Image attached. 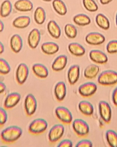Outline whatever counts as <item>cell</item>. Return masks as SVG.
Wrapping results in <instances>:
<instances>
[{
  "label": "cell",
  "instance_id": "cell-1",
  "mask_svg": "<svg viewBox=\"0 0 117 147\" xmlns=\"http://www.w3.org/2000/svg\"><path fill=\"white\" fill-rule=\"evenodd\" d=\"M22 134V130L20 127L12 125L5 128L1 132L0 138L3 143L11 144L17 141Z\"/></svg>",
  "mask_w": 117,
  "mask_h": 147
},
{
  "label": "cell",
  "instance_id": "cell-2",
  "mask_svg": "<svg viewBox=\"0 0 117 147\" xmlns=\"http://www.w3.org/2000/svg\"><path fill=\"white\" fill-rule=\"evenodd\" d=\"M97 81L99 84L102 86L115 85L117 83V72L112 70L103 71L98 76Z\"/></svg>",
  "mask_w": 117,
  "mask_h": 147
},
{
  "label": "cell",
  "instance_id": "cell-3",
  "mask_svg": "<svg viewBox=\"0 0 117 147\" xmlns=\"http://www.w3.org/2000/svg\"><path fill=\"white\" fill-rule=\"evenodd\" d=\"M48 127L46 120L41 118L33 120L28 126V132L31 135H39L44 132Z\"/></svg>",
  "mask_w": 117,
  "mask_h": 147
},
{
  "label": "cell",
  "instance_id": "cell-4",
  "mask_svg": "<svg viewBox=\"0 0 117 147\" xmlns=\"http://www.w3.org/2000/svg\"><path fill=\"white\" fill-rule=\"evenodd\" d=\"M72 128L76 134L81 137L87 136L89 133V126L83 119H75L72 123Z\"/></svg>",
  "mask_w": 117,
  "mask_h": 147
},
{
  "label": "cell",
  "instance_id": "cell-5",
  "mask_svg": "<svg viewBox=\"0 0 117 147\" xmlns=\"http://www.w3.org/2000/svg\"><path fill=\"white\" fill-rule=\"evenodd\" d=\"M55 114L58 120L65 124H69L72 122L73 117L70 111L63 106L58 107L55 109Z\"/></svg>",
  "mask_w": 117,
  "mask_h": 147
},
{
  "label": "cell",
  "instance_id": "cell-6",
  "mask_svg": "<svg viewBox=\"0 0 117 147\" xmlns=\"http://www.w3.org/2000/svg\"><path fill=\"white\" fill-rule=\"evenodd\" d=\"M65 128L61 124L55 125L49 131L48 139L50 143L53 144L57 142L63 136Z\"/></svg>",
  "mask_w": 117,
  "mask_h": 147
},
{
  "label": "cell",
  "instance_id": "cell-7",
  "mask_svg": "<svg viewBox=\"0 0 117 147\" xmlns=\"http://www.w3.org/2000/svg\"><path fill=\"white\" fill-rule=\"evenodd\" d=\"M37 108V101L36 98L32 94H28L24 101V109L27 116H32L36 112Z\"/></svg>",
  "mask_w": 117,
  "mask_h": 147
},
{
  "label": "cell",
  "instance_id": "cell-8",
  "mask_svg": "<svg viewBox=\"0 0 117 147\" xmlns=\"http://www.w3.org/2000/svg\"><path fill=\"white\" fill-rule=\"evenodd\" d=\"M99 110L102 119L106 123H109L112 118V111L111 107L105 100H101L99 103Z\"/></svg>",
  "mask_w": 117,
  "mask_h": 147
},
{
  "label": "cell",
  "instance_id": "cell-9",
  "mask_svg": "<svg viewBox=\"0 0 117 147\" xmlns=\"http://www.w3.org/2000/svg\"><path fill=\"white\" fill-rule=\"evenodd\" d=\"M29 75V69L26 64L21 63L19 64L15 72V79L19 85H22L26 82Z\"/></svg>",
  "mask_w": 117,
  "mask_h": 147
},
{
  "label": "cell",
  "instance_id": "cell-10",
  "mask_svg": "<svg viewBox=\"0 0 117 147\" xmlns=\"http://www.w3.org/2000/svg\"><path fill=\"white\" fill-rule=\"evenodd\" d=\"M97 86L94 82H87L82 84L78 88V92L83 97H89L94 94Z\"/></svg>",
  "mask_w": 117,
  "mask_h": 147
},
{
  "label": "cell",
  "instance_id": "cell-11",
  "mask_svg": "<svg viewBox=\"0 0 117 147\" xmlns=\"http://www.w3.org/2000/svg\"><path fill=\"white\" fill-rule=\"evenodd\" d=\"M85 41L87 43L90 45H100L105 42L106 38L101 33L98 32H91L86 36Z\"/></svg>",
  "mask_w": 117,
  "mask_h": 147
},
{
  "label": "cell",
  "instance_id": "cell-12",
  "mask_svg": "<svg viewBox=\"0 0 117 147\" xmlns=\"http://www.w3.org/2000/svg\"><path fill=\"white\" fill-rule=\"evenodd\" d=\"M21 96L18 92H12L6 97L3 104L5 110H10L20 102Z\"/></svg>",
  "mask_w": 117,
  "mask_h": 147
},
{
  "label": "cell",
  "instance_id": "cell-13",
  "mask_svg": "<svg viewBox=\"0 0 117 147\" xmlns=\"http://www.w3.org/2000/svg\"><path fill=\"white\" fill-rule=\"evenodd\" d=\"M90 60L98 64H103L108 61L107 56L104 52L99 50H92L89 53Z\"/></svg>",
  "mask_w": 117,
  "mask_h": 147
},
{
  "label": "cell",
  "instance_id": "cell-14",
  "mask_svg": "<svg viewBox=\"0 0 117 147\" xmlns=\"http://www.w3.org/2000/svg\"><path fill=\"white\" fill-rule=\"evenodd\" d=\"M41 39V34L38 29H33L28 36V43L29 47L32 49H36L39 45Z\"/></svg>",
  "mask_w": 117,
  "mask_h": 147
},
{
  "label": "cell",
  "instance_id": "cell-15",
  "mask_svg": "<svg viewBox=\"0 0 117 147\" xmlns=\"http://www.w3.org/2000/svg\"><path fill=\"white\" fill-rule=\"evenodd\" d=\"M80 75V66L76 64L72 65L69 68L67 74L68 81L71 85H74L79 80Z\"/></svg>",
  "mask_w": 117,
  "mask_h": 147
},
{
  "label": "cell",
  "instance_id": "cell-16",
  "mask_svg": "<svg viewBox=\"0 0 117 147\" xmlns=\"http://www.w3.org/2000/svg\"><path fill=\"white\" fill-rule=\"evenodd\" d=\"M68 57L65 55H60L53 61L52 64V69L56 72L63 70L67 64Z\"/></svg>",
  "mask_w": 117,
  "mask_h": 147
},
{
  "label": "cell",
  "instance_id": "cell-17",
  "mask_svg": "<svg viewBox=\"0 0 117 147\" xmlns=\"http://www.w3.org/2000/svg\"><path fill=\"white\" fill-rule=\"evenodd\" d=\"M15 9L18 11L27 12L33 8V4L30 0H18L14 5Z\"/></svg>",
  "mask_w": 117,
  "mask_h": 147
},
{
  "label": "cell",
  "instance_id": "cell-18",
  "mask_svg": "<svg viewBox=\"0 0 117 147\" xmlns=\"http://www.w3.org/2000/svg\"><path fill=\"white\" fill-rule=\"evenodd\" d=\"M10 46L14 53H19L23 47V41L21 37L17 34L13 35L10 38Z\"/></svg>",
  "mask_w": 117,
  "mask_h": 147
},
{
  "label": "cell",
  "instance_id": "cell-19",
  "mask_svg": "<svg viewBox=\"0 0 117 147\" xmlns=\"http://www.w3.org/2000/svg\"><path fill=\"white\" fill-rule=\"evenodd\" d=\"M54 92L57 100L58 101H63L66 95V86L65 82H57L54 87Z\"/></svg>",
  "mask_w": 117,
  "mask_h": 147
},
{
  "label": "cell",
  "instance_id": "cell-20",
  "mask_svg": "<svg viewBox=\"0 0 117 147\" xmlns=\"http://www.w3.org/2000/svg\"><path fill=\"white\" fill-rule=\"evenodd\" d=\"M34 74L38 78L45 79L48 76L49 71L47 67L41 63H35L32 67Z\"/></svg>",
  "mask_w": 117,
  "mask_h": 147
},
{
  "label": "cell",
  "instance_id": "cell-21",
  "mask_svg": "<svg viewBox=\"0 0 117 147\" xmlns=\"http://www.w3.org/2000/svg\"><path fill=\"white\" fill-rule=\"evenodd\" d=\"M41 49L44 54L50 55L58 52L59 47L57 44L53 42H46L42 45Z\"/></svg>",
  "mask_w": 117,
  "mask_h": 147
},
{
  "label": "cell",
  "instance_id": "cell-22",
  "mask_svg": "<svg viewBox=\"0 0 117 147\" xmlns=\"http://www.w3.org/2000/svg\"><path fill=\"white\" fill-rule=\"evenodd\" d=\"M47 29L50 35L55 39L59 38L61 34L60 27L56 22L53 20H50L47 24Z\"/></svg>",
  "mask_w": 117,
  "mask_h": 147
},
{
  "label": "cell",
  "instance_id": "cell-23",
  "mask_svg": "<svg viewBox=\"0 0 117 147\" xmlns=\"http://www.w3.org/2000/svg\"><path fill=\"white\" fill-rule=\"evenodd\" d=\"M31 23L30 17L26 16H20L15 19L12 24L15 28L19 29H23L29 26Z\"/></svg>",
  "mask_w": 117,
  "mask_h": 147
},
{
  "label": "cell",
  "instance_id": "cell-24",
  "mask_svg": "<svg viewBox=\"0 0 117 147\" xmlns=\"http://www.w3.org/2000/svg\"><path fill=\"white\" fill-rule=\"evenodd\" d=\"M79 111L83 115L90 116L94 112V107L92 104L87 100H82L78 104Z\"/></svg>",
  "mask_w": 117,
  "mask_h": 147
},
{
  "label": "cell",
  "instance_id": "cell-25",
  "mask_svg": "<svg viewBox=\"0 0 117 147\" xmlns=\"http://www.w3.org/2000/svg\"><path fill=\"white\" fill-rule=\"evenodd\" d=\"M68 49L71 54L77 57H81L85 54V48L77 42H72L69 44Z\"/></svg>",
  "mask_w": 117,
  "mask_h": 147
},
{
  "label": "cell",
  "instance_id": "cell-26",
  "mask_svg": "<svg viewBox=\"0 0 117 147\" xmlns=\"http://www.w3.org/2000/svg\"><path fill=\"white\" fill-rule=\"evenodd\" d=\"M100 67L98 65L91 64L88 65L84 70V77L87 79H92L95 78L99 74Z\"/></svg>",
  "mask_w": 117,
  "mask_h": 147
},
{
  "label": "cell",
  "instance_id": "cell-27",
  "mask_svg": "<svg viewBox=\"0 0 117 147\" xmlns=\"http://www.w3.org/2000/svg\"><path fill=\"white\" fill-rule=\"evenodd\" d=\"M74 23L79 26H84L88 25L91 21L89 17L83 13L77 14L73 19Z\"/></svg>",
  "mask_w": 117,
  "mask_h": 147
},
{
  "label": "cell",
  "instance_id": "cell-28",
  "mask_svg": "<svg viewBox=\"0 0 117 147\" xmlns=\"http://www.w3.org/2000/svg\"><path fill=\"white\" fill-rule=\"evenodd\" d=\"M52 5L54 11L59 15L64 16L67 13V7L62 0H53Z\"/></svg>",
  "mask_w": 117,
  "mask_h": 147
},
{
  "label": "cell",
  "instance_id": "cell-29",
  "mask_svg": "<svg viewBox=\"0 0 117 147\" xmlns=\"http://www.w3.org/2000/svg\"><path fill=\"white\" fill-rule=\"evenodd\" d=\"M95 22L98 26L105 30H108L110 28V24L109 20L102 13H99L96 15Z\"/></svg>",
  "mask_w": 117,
  "mask_h": 147
},
{
  "label": "cell",
  "instance_id": "cell-30",
  "mask_svg": "<svg viewBox=\"0 0 117 147\" xmlns=\"http://www.w3.org/2000/svg\"><path fill=\"white\" fill-rule=\"evenodd\" d=\"M12 3L9 0H5L2 3L0 7V16L1 18H6L8 17L12 12Z\"/></svg>",
  "mask_w": 117,
  "mask_h": 147
},
{
  "label": "cell",
  "instance_id": "cell-31",
  "mask_svg": "<svg viewBox=\"0 0 117 147\" xmlns=\"http://www.w3.org/2000/svg\"><path fill=\"white\" fill-rule=\"evenodd\" d=\"M34 21L38 25L43 24L46 19V14L44 9L41 7H38L34 13Z\"/></svg>",
  "mask_w": 117,
  "mask_h": 147
},
{
  "label": "cell",
  "instance_id": "cell-32",
  "mask_svg": "<svg viewBox=\"0 0 117 147\" xmlns=\"http://www.w3.org/2000/svg\"><path fill=\"white\" fill-rule=\"evenodd\" d=\"M107 142L110 147H117V133L113 130H108L106 134Z\"/></svg>",
  "mask_w": 117,
  "mask_h": 147
},
{
  "label": "cell",
  "instance_id": "cell-33",
  "mask_svg": "<svg viewBox=\"0 0 117 147\" xmlns=\"http://www.w3.org/2000/svg\"><path fill=\"white\" fill-rule=\"evenodd\" d=\"M64 30L65 35L69 38L73 39L76 37L77 31L76 27L74 25L67 24L65 26Z\"/></svg>",
  "mask_w": 117,
  "mask_h": 147
},
{
  "label": "cell",
  "instance_id": "cell-34",
  "mask_svg": "<svg viewBox=\"0 0 117 147\" xmlns=\"http://www.w3.org/2000/svg\"><path fill=\"white\" fill-rule=\"evenodd\" d=\"M83 4L85 9L90 12L96 11L99 8L94 0H83Z\"/></svg>",
  "mask_w": 117,
  "mask_h": 147
},
{
  "label": "cell",
  "instance_id": "cell-35",
  "mask_svg": "<svg viewBox=\"0 0 117 147\" xmlns=\"http://www.w3.org/2000/svg\"><path fill=\"white\" fill-rule=\"evenodd\" d=\"M11 70L9 64L3 58H0V74L5 75L10 72Z\"/></svg>",
  "mask_w": 117,
  "mask_h": 147
},
{
  "label": "cell",
  "instance_id": "cell-36",
  "mask_svg": "<svg viewBox=\"0 0 117 147\" xmlns=\"http://www.w3.org/2000/svg\"><path fill=\"white\" fill-rule=\"evenodd\" d=\"M106 50L109 54L117 53V40H112L108 43Z\"/></svg>",
  "mask_w": 117,
  "mask_h": 147
},
{
  "label": "cell",
  "instance_id": "cell-37",
  "mask_svg": "<svg viewBox=\"0 0 117 147\" xmlns=\"http://www.w3.org/2000/svg\"><path fill=\"white\" fill-rule=\"evenodd\" d=\"M7 120V114L6 110L0 107V127L4 126Z\"/></svg>",
  "mask_w": 117,
  "mask_h": 147
},
{
  "label": "cell",
  "instance_id": "cell-38",
  "mask_svg": "<svg viewBox=\"0 0 117 147\" xmlns=\"http://www.w3.org/2000/svg\"><path fill=\"white\" fill-rule=\"evenodd\" d=\"M93 146V143L89 140L83 139L77 142L76 147H92Z\"/></svg>",
  "mask_w": 117,
  "mask_h": 147
},
{
  "label": "cell",
  "instance_id": "cell-39",
  "mask_svg": "<svg viewBox=\"0 0 117 147\" xmlns=\"http://www.w3.org/2000/svg\"><path fill=\"white\" fill-rule=\"evenodd\" d=\"M73 146V143L69 139H64L61 141L58 145L57 147H71Z\"/></svg>",
  "mask_w": 117,
  "mask_h": 147
},
{
  "label": "cell",
  "instance_id": "cell-40",
  "mask_svg": "<svg viewBox=\"0 0 117 147\" xmlns=\"http://www.w3.org/2000/svg\"><path fill=\"white\" fill-rule=\"evenodd\" d=\"M112 100L114 105L117 106V87H116L112 94Z\"/></svg>",
  "mask_w": 117,
  "mask_h": 147
},
{
  "label": "cell",
  "instance_id": "cell-41",
  "mask_svg": "<svg viewBox=\"0 0 117 147\" xmlns=\"http://www.w3.org/2000/svg\"><path fill=\"white\" fill-rule=\"evenodd\" d=\"M6 85L1 82H0V94L3 93L4 91L6 90Z\"/></svg>",
  "mask_w": 117,
  "mask_h": 147
},
{
  "label": "cell",
  "instance_id": "cell-42",
  "mask_svg": "<svg viewBox=\"0 0 117 147\" xmlns=\"http://www.w3.org/2000/svg\"><path fill=\"white\" fill-rule=\"evenodd\" d=\"M113 0H100L101 4L103 5H107L112 2Z\"/></svg>",
  "mask_w": 117,
  "mask_h": 147
},
{
  "label": "cell",
  "instance_id": "cell-43",
  "mask_svg": "<svg viewBox=\"0 0 117 147\" xmlns=\"http://www.w3.org/2000/svg\"><path fill=\"white\" fill-rule=\"evenodd\" d=\"M4 51V47L3 44L0 41V55L3 54Z\"/></svg>",
  "mask_w": 117,
  "mask_h": 147
},
{
  "label": "cell",
  "instance_id": "cell-44",
  "mask_svg": "<svg viewBox=\"0 0 117 147\" xmlns=\"http://www.w3.org/2000/svg\"><path fill=\"white\" fill-rule=\"evenodd\" d=\"M4 24L3 23L2 21L0 20V32H2L4 30Z\"/></svg>",
  "mask_w": 117,
  "mask_h": 147
},
{
  "label": "cell",
  "instance_id": "cell-45",
  "mask_svg": "<svg viewBox=\"0 0 117 147\" xmlns=\"http://www.w3.org/2000/svg\"><path fill=\"white\" fill-rule=\"evenodd\" d=\"M43 1H45V2H50L52 1V0H42Z\"/></svg>",
  "mask_w": 117,
  "mask_h": 147
},
{
  "label": "cell",
  "instance_id": "cell-46",
  "mask_svg": "<svg viewBox=\"0 0 117 147\" xmlns=\"http://www.w3.org/2000/svg\"><path fill=\"white\" fill-rule=\"evenodd\" d=\"M116 24L117 26V14H116Z\"/></svg>",
  "mask_w": 117,
  "mask_h": 147
}]
</instances>
